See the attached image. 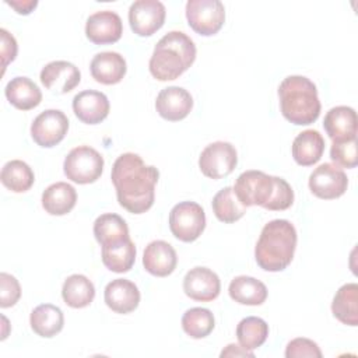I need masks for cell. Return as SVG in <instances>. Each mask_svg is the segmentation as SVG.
Instances as JSON below:
<instances>
[{"mask_svg":"<svg viewBox=\"0 0 358 358\" xmlns=\"http://www.w3.org/2000/svg\"><path fill=\"white\" fill-rule=\"evenodd\" d=\"M221 357H255L253 351H249L246 348H243L242 345H236V344H228L225 347V350L221 351Z\"/></svg>","mask_w":358,"mask_h":358,"instance_id":"40","label":"cell"},{"mask_svg":"<svg viewBox=\"0 0 358 358\" xmlns=\"http://www.w3.org/2000/svg\"><path fill=\"white\" fill-rule=\"evenodd\" d=\"M296 241V229L288 220L267 222L255 248L256 263L266 271H282L294 259Z\"/></svg>","mask_w":358,"mask_h":358,"instance_id":"3","label":"cell"},{"mask_svg":"<svg viewBox=\"0 0 358 358\" xmlns=\"http://www.w3.org/2000/svg\"><path fill=\"white\" fill-rule=\"evenodd\" d=\"M4 94L8 102L20 110L34 109L42 101V92L39 87L28 77L11 78L4 88Z\"/></svg>","mask_w":358,"mask_h":358,"instance_id":"23","label":"cell"},{"mask_svg":"<svg viewBox=\"0 0 358 358\" xmlns=\"http://www.w3.org/2000/svg\"><path fill=\"white\" fill-rule=\"evenodd\" d=\"M330 158L337 166L355 168L358 164L357 138L333 143L330 148Z\"/></svg>","mask_w":358,"mask_h":358,"instance_id":"35","label":"cell"},{"mask_svg":"<svg viewBox=\"0 0 358 358\" xmlns=\"http://www.w3.org/2000/svg\"><path fill=\"white\" fill-rule=\"evenodd\" d=\"M268 337V324L257 316H248L236 326V338L239 345L253 351L264 344Z\"/></svg>","mask_w":358,"mask_h":358,"instance_id":"33","label":"cell"},{"mask_svg":"<svg viewBox=\"0 0 358 358\" xmlns=\"http://www.w3.org/2000/svg\"><path fill=\"white\" fill-rule=\"evenodd\" d=\"M1 35V59H3V69L7 67L10 62H13L17 56V41L15 38L4 28L0 29Z\"/></svg>","mask_w":358,"mask_h":358,"instance_id":"38","label":"cell"},{"mask_svg":"<svg viewBox=\"0 0 358 358\" xmlns=\"http://www.w3.org/2000/svg\"><path fill=\"white\" fill-rule=\"evenodd\" d=\"M165 6L158 0H137L129 8V24L138 36H151L165 21Z\"/></svg>","mask_w":358,"mask_h":358,"instance_id":"12","label":"cell"},{"mask_svg":"<svg viewBox=\"0 0 358 358\" xmlns=\"http://www.w3.org/2000/svg\"><path fill=\"white\" fill-rule=\"evenodd\" d=\"M234 192L245 207L260 206L270 211H282L294 203V190L285 179L255 169L238 176Z\"/></svg>","mask_w":358,"mask_h":358,"instance_id":"2","label":"cell"},{"mask_svg":"<svg viewBox=\"0 0 358 358\" xmlns=\"http://www.w3.org/2000/svg\"><path fill=\"white\" fill-rule=\"evenodd\" d=\"M178 264V256L173 246L165 241L150 242L143 255L145 271L155 277H166L173 273Z\"/></svg>","mask_w":358,"mask_h":358,"instance_id":"19","label":"cell"},{"mask_svg":"<svg viewBox=\"0 0 358 358\" xmlns=\"http://www.w3.org/2000/svg\"><path fill=\"white\" fill-rule=\"evenodd\" d=\"M0 180L8 190L14 193H24L34 185L35 175L27 162L21 159H11L1 168Z\"/></svg>","mask_w":358,"mask_h":358,"instance_id":"30","label":"cell"},{"mask_svg":"<svg viewBox=\"0 0 358 358\" xmlns=\"http://www.w3.org/2000/svg\"><path fill=\"white\" fill-rule=\"evenodd\" d=\"M94 235L101 246H110L129 239L126 221L113 213L101 214L94 222Z\"/></svg>","mask_w":358,"mask_h":358,"instance_id":"27","label":"cell"},{"mask_svg":"<svg viewBox=\"0 0 358 358\" xmlns=\"http://www.w3.org/2000/svg\"><path fill=\"white\" fill-rule=\"evenodd\" d=\"M193 108L190 92L182 87H166L159 91L155 99V109L161 117L169 122L185 119Z\"/></svg>","mask_w":358,"mask_h":358,"instance_id":"16","label":"cell"},{"mask_svg":"<svg viewBox=\"0 0 358 358\" xmlns=\"http://www.w3.org/2000/svg\"><path fill=\"white\" fill-rule=\"evenodd\" d=\"M348 187V178L345 172L334 165L324 162L315 168L309 176L310 192L323 200H333L345 193Z\"/></svg>","mask_w":358,"mask_h":358,"instance_id":"11","label":"cell"},{"mask_svg":"<svg viewBox=\"0 0 358 358\" xmlns=\"http://www.w3.org/2000/svg\"><path fill=\"white\" fill-rule=\"evenodd\" d=\"M67 130L69 119L59 109H46L41 112L31 124V136L34 141L43 148L57 145L66 137Z\"/></svg>","mask_w":358,"mask_h":358,"instance_id":"10","label":"cell"},{"mask_svg":"<svg viewBox=\"0 0 358 358\" xmlns=\"http://www.w3.org/2000/svg\"><path fill=\"white\" fill-rule=\"evenodd\" d=\"M91 76L96 83L112 85L123 80L126 74V60L117 52L96 53L90 64Z\"/></svg>","mask_w":358,"mask_h":358,"instance_id":"21","label":"cell"},{"mask_svg":"<svg viewBox=\"0 0 358 358\" xmlns=\"http://www.w3.org/2000/svg\"><path fill=\"white\" fill-rule=\"evenodd\" d=\"M119 204L131 214L148 211L155 199V185L159 172L152 165H145L134 152H124L116 158L110 172Z\"/></svg>","mask_w":358,"mask_h":358,"instance_id":"1","label":"cell"},{"mask_svg":"<svg viewBox=\"0 0 358 358\" xmlns=\"http://www.w3.org/2000/svg\"><path fill=\"white\" fill-rule=\"evenodd\" d=\"M206 228V213L194 201H180L169 213V229L182 242L196 241Z\"/></svg>","mask_w":358,"mask_h":358,"instance_id":"7","label":"cell"},{"mask_svg":"<svg viewBox=\"0 0 358 358\" xmlns=\"http://www.w3.org/2000/svg\"><path fill=\"white\" fill-rule=\"evenodd\" d=\"M77 201L76 189L66 182H56L42 193V207L50 215H64L70 213Z\"/></svg>","mask_w":358,"mask_h":358,"instance_id":"24","label":"cell"},{"mask_svg":"<svg viewBox=\"0 0 358 358\" xmlns=\"http://www.w3.org/2000/svg\"><path fill=\"white\" fill-rule=\"evenodd\" d=\"M287 358H322V351L319 345L309 338L298 337L291 340L285 348Z\"/></svg>","mask_w":358,"mask_h":358,"instance_id":"36","label":"cell"},{"mask_svg":"<svg viewBox=\"0 0 358 358\" xmlns=\"http://www.w3.org/2000/svg\"><path fill=\"white\" fill-rule=\"evenodd\" d=\"M333 316L344 324L358 326V285L344 284L336 292L331 302Z\"/></svg>","mask_w":358,"mask_h":358,"instance_id":"28","label":"cell"},{"mask_svg":"<svg viewBox=\"0 0 358 358\" xmlns=\"http://www.w3.org/2000/svg\"><path fill=\"white\" fill-rule=\"evenodd\" d=\"M211 206H213V211H214V215L217 217V220L224 224L236 222L246 213V207L238 200V197L234 192V187H231V186L222 187L213 197Z\"/></svg>","mask_w":358,"mask_h":358,"instance_id":"31","label":"cell"},{"mask_svg":"<svg viewBox=\"0 0 358 358\" xmlns=\"http://www.w3.org/2000/svg\"><path fill=\"white\" fill-rule=\"evenodd\" d=\"M323 127L333 143L357 138V112L350 106H334L326 113Z\"/></svg>","mask_w":358,"mask_h":358,"instance_id":"20","label":"cell"},{"mask_svg":"<svg viewBox=\"0 0 358 358\" xmlns=\"http://www.w3.org/2000/svg\"><path fill=\"white\" fill-rule=\"evenodd\" d=\"M123 24L117 13L102 10L91 14L85 22V35L95 45L115 43L122 38Z\"/></svg>","mask_w":358,"mask_h":358,"instance_id":"13","label":"cell"},{"mask_svg":"<svg viewBox=\"0 0 358 358\" xmlns=\"http://www.w3.org/2000/svg\"><path fill=\"white\" fill-rule=\"evenodd\" d=\"M291 151L298 165L310 166L322 158L324 152V138L317 130H303L294 138Z\"/></svg>","mask_w":358,"mask_h":358,"instance_id":"22","label":"cell"},{"mask_svg":"<svg viewBox=\"0 0 358 358\" xmlns=\"http://www.w3.org/2000/svg\"><path fill=\"white\" fill-rule=\"evenodd\" d=\"M103 157L90 145L73 148L64 158L63 171L67 179L78 185L94 183L103 171Z\"/></svg>","mask_w":358,"mask_h":358,"instance_id":"6","label":"cell"},{"mask_svg":"<svg viewBox=\"0 0 358 358\" xmlns=\"http://www.w3.org/2000/svg\"><path fill=\"white\" fill-rule=\"evenodd\" d=\"M278 98L282 116L296 126L310 124L320 115L317 88L308 77H285L278 85Z\"/></svg>","mask_w":358,"mask_h":358,"instance_id":"5","label":"cell"},{"mask_svg":"<svg viewBox=\"0 0 358 358\" xmlns=\"http://www.w3.org/2000/svg\"><path fill=\"white\" fill-rule=\"evenodd\" d=\"M194 60V42L185 32L171 31L157 42L150 57L148 69L154 78L169 81L182 76Z\"/></svg>","mask_w":358,"mask_h":358,"instance_id":"4","label":"cell"},{"mask_svg":"<svg viewBox=\"0 0 358 358\" xmlns=\"http://www.w3.org/2000/svg\"><path fill=\"white\" fill-rule=\"evenodd\" d=\"M185 294L199 302L214 301L221 291L220 277L207 267H193L183 278Z\"/></svg>","mask_w":358,"mask_h":358,"instance_id":"14","label":"cell"},{"mask_svg":"<svg viewBox=\"0 0 358 358\" xmlns=\"http://www.w3.org/2000/svg\"><path fill=\"white\" fill-rule=\"evenodd\" d=\"M136 260V246L129 238L120 243L102 246V263L113 273H127Z\"/></svg>","mask_w":358,"mask_h":358,"instance_id":"32","label":"cell"},{"mask_svg":"<svg viewBox=\"0 0 358 358\" xmlns=\"http://www.w3.org/2000/svg\"><path fill=\"white\" fill-rule=\"evenodd\" d=\"M105 303L116 313L126 315L133 312L140 303V291L137 285L126 278H116L108 282L103 292Z\"/></svg>","mask_w":358,"mask_h":358,"instance_id":"18","label":"cell"},{"mask_svg":"<svg viewBox=\"0 0 358 358\" xmlns=\"http://www.w3.org/2000/svg\"><path fill=\"white\" fill-rule=\"evenodd\" d=\"M41 83L55 94H67L81 81L78 67L66 60H55L41 70Z\"/></svg>","mask_w":358,"mask_h":358,"instance_id":"15","label":"cell"},{"mask_svg":"<svg viewBox=\"0 0 358 358\" xmlns=\"http://www.w3.org/2000/svg\"><path fill=\"white\" fill-rule=\"evenodd\" d=\"M228 292H229V296L241 305L257 306L267 299L266 285L260 280L249 275L235 277L229 282Z\"/></svg>","mask_w":358,"mask_h":358,"instance_id":"26","label":"cell"},{"mask_svg":"<svg viewBox=\"0 0 358 358\" xmlns=\"http://www.w3.org/2000/svg\"><path fill=\"white\" fill-rule=\"evenodd\" d=\"M20 296L21 287L18 280L8 273H0V306H14L18 302Z\"/></svg>","mask_w":358,"mask_h":358,"instance_id":"37","label":"cell"},{"mask_svg":"<svg viewBox=\"0 0 358 358\" xmlns=\"http://www.w3.org/2000/svg\"><path fill=\"white\" fill-rule=\"evenodd\" d=\"M62 296L64 303L70 308L81 309L94 301L95 287L88 277L83 274H73L64 280Z\"/></svg>","mask_w":358,"mask_h":358,"instance_id":"29","label":"cell"},{"mask_svg":"<svg viewBox=\"0 0 358 358\" xmlns=\"http://www.w3.org/2000/svg\"><path fill=\"white\" fill-rule=\"evenodd\" d=\"M214 326V315L207 308H190L182 316V329L192 338L207 337Z\"/></svg>","mask_w":358,"mask_h":358,"instance_id":"34","label":"cell"},{"mask_svg":"<svg viewBox=\"0 0 358 358\" xmlns=\"http://www.w3.org/2000/svg\"><path fill=\"white\" fill-rule=\"evenodd\" d=\"M6 3L8 6H11L18 14H29L36 6H38V1L36 0H25V1H21V0H6Z\"/></svg>","mask_w":358,"mask_h":358,"instance_id":"39","label":"cell"},{"mask_svg":"<svg viewBox=\"0 0 358 358\" xmlns=\"http://www.w3.org/2000/svg\"><path fill=\"white\" fill-rule=\"evenodd\" d=\"M186 18L194 32L211 36L224 25L225 7L220 0H189L186 3Z\"/></svg>","mask_w":358,"mask_h":358,"instance_id":"8","label":"cell"},{"mask_svg":"<svg viewBox=\"0 0 358 358\" xmlns=\"http://www.w3.org/2000/svg\"><path fill=\"white\" fill-rule=\"evenodd\" d=\"M108 96L95 90H85L73 98L74 115L85 124H98L109 115Z\"/></svg>","mask_w":358,"mask_h":358,"instance_id":"17","label":"cell"},{"mask_svg":"<svg viewBox=\"0 0 358 358\" xmlns=\"http://www.w3.org/2000/svg\"><path fill=\"white\" fill-rule=\"evenodd\" d=\"M31 329L41 337L50 338L59 334L64 326V316L59 306L52 303L38 305L29 316Z\"/></svg>","mask_w":358,"mask_h":358,"instance_id":"25","label":"cell"},{"mask_svg":"<svg viewBox=\"0 0 358 358\" xmlns=\"http://www.w3.org/2000/svg\"><path fill=\"white\" fill-rule=\"evenodd\" d=\"M238 164L235 147L228 141H214L208 144L199 157V168L210 179L228 176Z\"/></svg>","mask_w":358,"mask_h":358,"instance_id":"9","label":"cell"}]
</instances>
